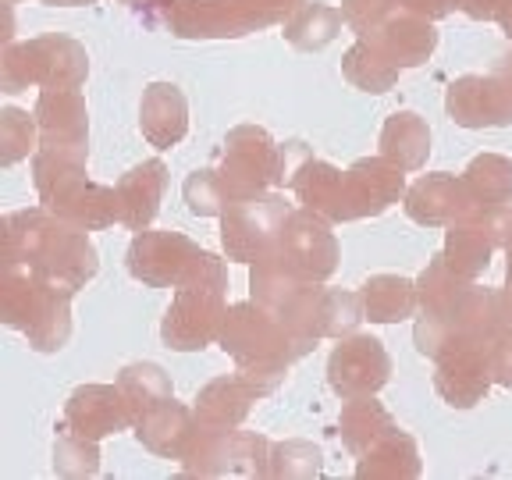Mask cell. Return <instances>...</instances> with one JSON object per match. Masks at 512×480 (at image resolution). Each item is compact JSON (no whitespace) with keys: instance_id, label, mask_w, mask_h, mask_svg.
<instances>
[{"instance_id":"cell-1","label":"cell","mask_w":512,"mask_h":480,"mask_svg":"<svg viewBox=\"0 0 512 480\" xmlns=\"http://www.w3.org/2000/svg\"><path fill=\"white\" fill-rule=\"evenodd\" d=\"M0 267H22L54 288L75 296L100 271L89 232L61 221L47 207L8 214L0 224Z\"/></svg>"},{"instance_id":"cell-2","label":"cell","mask_w":512,"mask_h":480,"mask_svg":"<svg viewBox=\"0 0 512 480\" xmlns=\"http://www.w3.org/2000/svg\"><path fill=\"white\" fill-rule=\"evenodd\" d=\"M86 160L89 153L40 146L32 153V182H36V196L50 214L75 224L82 232H104L121 221L118 189L89 182Z\"/></svg>"},{"instance_id":"cell-3","label":"cell","mask_w":512,"mask_h":480,"mask_svg":"<svg viewBox=\"0 0 512 480\" xmlns=\"http://www.w3.org/2000/svg\"><path fill=\"white\" fill-rule=\"evenodd\" d=\"M217 342L235 360L239 374L249 377L264 399L278 392L288 367L296 360H303V349H299L296 335L271 310H264V306L256 303V299L228 306Z\"/></svg>"},{"instance_id":"cell-4","label":"cell","mask_w":512,"mask_h":480,"mask_svg":"<svg viewBox=\"0 0 512 480\" xmlns=\"http://www.w3.org/2000/svg\"><path fill=\"white\" fill-rule=\"evenodd\" d=\"M0 320L36 352H61L72 338V296L22 267H0Z\"/></svg>"},{"instance_id":"cell-5","label":"cell","mask_w":512,"mask_h":480,"mask_svg":"<svg viewBox=\"0 0 512 480\" xmlns=\"http://www.w3.org/2000/svg\"><path fill=\"white\" fill-rule=\"evenodd\" d=\"M139 15L178 40H239L281 22L267 0H150Z\"/></svg>"},{"instance_id":"cell-6","label":"cell","mask_w":512,"mask_h":480,"mask_svg":"<svg viewBox=\"0 0 512 480\" xmlns=\"http://www.w3.org/2000/svg\"><path fill=\"white\" fill-rule=\"evenodd\" d=\"M128 274L146 288H185V285H221L228 288V267L221 256L200 249L182 232H136L128 242Z\"/></svg>"},{"instance_id":"cell-7","label":"cell","mask_w":512,"mask_h":480,"mask_svg":"<svg viewBox=\"0 0 512 480\" xmlns=\"http://www.w3.org/2000/svg\"><path fill=\"white\" fill-rule=\"evenodd\" d=\"M89 79V54L72 36H36L25 43H4L0 57V89L22 93L29 86L43 89H82Z\"/></svg>"},{"instance_id":"cell-8","label":"cell","mask_w":512,"mask_h":480,"mask_svg":"<svg viewBox=\"0 0 512 480\" xmlns=\"http://www.w3.org/2000/svg\"><path fill=\"white\" fill-rule=\"evenodd\" d=\"M249 296L271 310L274 317L296 335L299 349L313 352L320 342V296H324V281H306L278 264V256H264L249 264Z\"/></svg>"},{"instance_id":"cell-9","label":"cell","mask_w":512,"mask_h":480,"mask_svg":"<svg viewBox=\"0 0 512 480\" xmlns=\"http://www.w3.org/2000/svg\"><path fill=\"white\" fill-rule=\"evenodd\" d=\"M221 182L228 192V203L253 200L267 189L288 185V157L285 143H274L271 132L260 125L232 128L221 143Z\"/></svg>"},{"instance_id":"cell-10","label":"cell","mask_w":512,"mask_h":480,"mask_svg":"<svg viewBox=\"0 0 512 480\" xmlns=\"http://www.w3.org/2000/svg\"><path fill=\"white\" fill-rule=\"evenodd\" d=\"M292 203L278 192H264L253 200H235L221 214V246L235 264H256L274 253L281 224L292 214Z\"/></svg>"},{"instance_id":"cell-11","label":"cell","mask_w":512,"mask_h":480,"mask_svg":"<svg viewBox=\"0 0 512 480\" xmlns=\"http://www.w3.org/2000/svg\"><path fill=\"white\" fill-rule=\"evenodd\" d=\"M267 256H278L281 267H288V271L306 281H328L331 274L338 271L342 249H338V239H335V232H331L328 217L299 207L281 224L278 246Z\"/></svg>"},{"instance_id":"cell-12","label":"cell","mask_w":512,"mask_h":480,"mask_svg":"<svg viewBox=\"0 0 512 480\" xmlns=\"http://www.w3.org/2000/svg\"><path fill=\"white\" fill-rule=\"evenodd\" d=\"M221 285H185L175 288V299H171L168 313H164V324H160V338L164 345L175 352H200L207 345H214L221 338L224 328V303Z\"/></svg>"},{"instance_id":"cell-13","label":"cell","mask_w":512,"mask_h":480,"mask_svg":"<svg viewBox=\"0 0 512 480\" xmlns=\"http://www.w3.org/2000/svg\"><path fill=\"white\" fill-rule=\"evenodd\" d=\"M392 377V356L381 338L374 335H349L338 338L328 360V384L338 399H367L377 395Z\"/></svg>"},{"instance_id":"cell-14","label":"cell","mask_w":512,"mask_h":480,"mask_svg":"<svg viewBox=\"0 0 512 480\" xmlns=\"http://www.w3.org/2000/svg\"><path fill=\"white\" fill-rule=\"evenodd\" d=\"M406 200V171L381 157H360L345 171L342 189V214L345 221H360V217H377L388 207Z\"/></svg>"},{"instance_id":"cell-15","label":"cell","mask_w":512,"mask_h":480,"mask_svg":"<svg viewBox=\"0 0 512 480\" xmlns=\"http://www.w3.org/2000/svg\"><path fill=\"white\" fill-rule=\"evenodd\" d=\"M57 427L89 441H104L111 434L136 427V416L128 409V399L118 384H82L68 395Z\"/></svg>"},{"instance_id":"cell-16","label":"cell","mask_w":512,"mask_h":480,"mask_svg":"<svg viewBox=\"0 0 512 480\" xmlns=\"http://www.w3.org/2000/svg\"><path fill=\"white\" fill-rule=\"evenodd\" d=\"M406 217L424 228H448V224L466 221L473 214H488L480 210V203L473 200V192L466 189L463 175H448V171H434V175L416 178L406 189Z\"/></svg>"},{"instance_id":"cell-17","label":"cell","mask_w":512,"mask_h":480,"mask_svg":"<svg viewBox=\"0 0 512 480\" xmlns=\"http://www.w3.org/2000/svg\"><path fill=\"white\" fill-rule=\"evenodd\" d=\"M445 111L459 128H505L512 125V89L491 75H463L448 86Z\"/></svg>"},{"instance_id":"cell-18","label":"cell","mask_w":512,"mask_h":480,"mask_svg":"<svg viewBox=\"0 0 512 480\" xmlns=\"http://www.w3.org/2000/svg\"><path fill=\"white\" fill-rule=\"evenodd\" d=\"M491 384L495 377H491L488 345H456L434 360V392L452 409H473L484 402Z\"/></svg>"},{"instance_id":"cell-19","label":"cell","mask_w":512,"mask_h":480,"mask_svg":"<svg viewBox=\"0 0 512 480\" xmlns=\"http://www.w3.org/2000/svg\"><path fill=\"white\" fill-rule=\"evenodd\" d=\"M32 114L40 121V146L89 153V111L79 89H43Z\"/></svg>"},{"instance_id":"cell-20","label":"cell","mask_w":512,"mask_h":480,"mask_svg":"<svg viewBox=\"0 0 512 480\" xmlns=\"http://www.w3.org/2000/svg\"><path fill=\"white\" fill-rule=\"evenodd\" d=\"M256 399H264V395L256 392V384L249 377H242L235 370L232 377H217V381L203 384L200 395H196V427L200 431H214V434H232L242 427V420L249 416Z\"/></svg>"},{"instance_id":"cell-21","label":"cell","mask_w":512,"mask_h":480,"mask_svg":"<svg viewBox=\"0 0 512 480\" xmlns=\"http://www.w3.org/2000/svg\"><path fill=\"white\" fill-rule=\"evenodd\" d=\"M139 128L157 150H171L189 132V100L175 82H150L139 100Z\"/></svg>"},{"instance_id":"cell-22","label":"cell","mask_w":512,"mask_h":480,"mask_svg":"<svg viewBox=\"0 0 512 480\" xmlns=\"http://www.w3.org/2000/svg\"><path fill=\"white\" fill-rule=\"evenodd\" d=\"M495 217L498 214H473V217H466V221L448 224L441 253H445L448 267L456 274L477 281L480 274L491 267V256H495V249H498Z\"/></svg>"},{"instance_id":"cell-23","label":"cell","mask_w":512,"mask_h":480,"mask_svg":"<svg viewBox=\"0 0 512 480\" xmlns=\"http://www.w3.org/2000/svg\"><path fill=\"white\" fill-rule=\"evenodd\" d=\"M192 438H196V413L175 399L157 402L136 420V441L160 459H178L182 463Z\"/></svg>"},{"instance_id":"cell-24","label":"cell","mask_w":512,"mask_h":480,"mask_svg":"<svg viewBox=\"0 0 512 480\" xmlns=\"http://www.w3.org/2000/svg\"><path fill=\"white\" fill-rule=\"evenodd\" d=\"M118 210H121V224L132 228V232H143L150 228L153 217L160 210L164 200V189H168V164L164 160H143L128 175L118 178Z\"/></svg>"},{"instance_id":"cell-25","label":"cell","mask_w":512,"mask_h":480,"mask_svg":"<svg viewBox=\"0 0 512 480\" xmlns=\"http://www.w3.org/2000/svg\"><path fill=\"white\" fill-rule=\"evenodd\" d=\"M370 40L392 57L399 68H420L431 61L434 47H438V29L431 18L409 15V11L395 8L384 18V25L377 32H370Z\"/></svg>"},{"instance_id":"cell-26","label":"cell","mask_w":512,"mask_h":480,"mask_svg":"<svg viewBox=\"0 0 512 480\" xmlns=\"http://www.w3.org/2000/svg\"><path fill=\"white\" fill-rule=\"evenodd\" d=\"M288 189L296 192V200L303 203L306 210L313 214L328 217L331 224H345V214H342V189H345V171H338L335 164L328 160H317L310 157L292 171L288 178Z\"/></svg>"},{"instance_id":"cell-27","label":"cell","mask_w":512,"mask_h":480,"mask_svg":"<svg viewBox=\"0 0 512 480\" xmlns=\"http://www.w3.org/2000/svg\"><path fill=\"white\" fill-rule=\"evenodd\" d=\"M424 463H420V448L406 431L395 427L392 434H384L377 445H370L356 463V477L360 480H413L420 477Z\"/></svg>"},{"instance_id":"cell-28","label":"cell","mask_w":512,"mask_h":480,"mask_svg":"<svg viewBox=\"0 0 512 480\" xmlns=\"http://www.w3.org/2000/svg\"><path fill=\"white\" fill-rule=\"evenodd\" d=\"M363 313L370 324H402L420 310V292L416 281L402 274H374L360 285Z\"/></svg>"},{"instance_id":"cell-29","label":"cell","mask_w":512,"mask_h":480,"mask_svg":"<svg viewBox=\"0 0 512 480\" xmlns=\"http://www.w3.org/2000/svg\"><path fill=\"white\" fill-rule=\"evenodd\" d=\"M377 146L402 171H420L427 164V157H431V125L416 111H395L392 118L384 121Z\"/></svg>"},{"instance_id":"cell-30","label":"cell","mask_w":512,"mask_h":480,"mask_svg":"<svg viewBox=\"0 0 512 480\" xmlns=\"http://www.w3.org/2000/svg\"><path fill=\"white\" fill-rule=\"evenodd\" d=\"M395 427H399L395 416L388 413L381 402H374V395H367V399H345L342 416H338L342 445H345V452L356 459H360L370 445H377L384 434H392Z\"/></svg>"},{"instance_id":"cell-31","label":"cell","mask_w":512,"mask_h":480,"mask_svg":"<svg viewBox=\"0 0 512 480\" xmlns=\"http://www.w3.org/2000/svg\"><path fill=\"white\" fill-rule=\"evenodd\" d=\"M345 15L335 4H324V0H306L303 8L292 11L285 18V43L288 47L303 50V54H317V50L331 47L342 32Z\"/></svg>"},{"instance_id":"cell-32","label":"cell","mask_w":512,"mask_h":480,"mask_svg":"<svg viewBox=\"0 0 512 480\" xmlns=\"http://www.w3.org/2000/svg\"><path fill=\"white\" fill-rule=\"evenodd\" d=\"M466 189L488 214H502L512 207V160L502 153H480L463 171Z\"/></svg>"},{"instance_id":"cell-33","label":"cell","mask_w":512,"mask_h":480,"mask_svg":"<svg viewBox=\"0 0 512 480\" xmlns=\"http://www.w3.org/2000/svg\"><path fill=\"white\" fill-rule=\"evenodd\" d=\"M399 64L384 54L370 36H360L342 57V75L352 89H363V93H388V89L399 82Z\"/></svg>"},{"instance_id":"cell-34","label":"cell","mask_w":512,"mask_h":480,"mask_svg":"<svg viewBox=\"0 0 512 480\" xmlns=\"http://www.w3.org/2000/svg\"><path fill=\"white\" fill-rule=\"evenodd\" d=\"M118 388L125 392L128 409H132L136 420L146 409L157 406V402L175 399V384H171L168 370L157 367V363H128V367H121Z\"/></svg>"},{"instance_id":"cell-35","label":"cell","mask_w":512,"mask_h":480,"mask_svg":"<svg viewBox=\"0 0 512 480\" xmlns=\"http://www.w3.org/2000/svg\"><path fill=\"white\" fill-rule=\"evenodd\" d=\"M40 150V121L36 114H25L18 107H4L0 111V164L11 168L18 160H25L29 153Z\"/></svg>"},{"instance_id":"cell-36","label":"cell","mask_w":512,"mask_h":480,"mask_svg":"<svg viewBox=\"0 0 512 480\" xmlns=\"http://www.w3.org/2000/svg\"><path fill=\"white\" fill-rule=\"evenodd\" d=\"M360 320H367L360 292L324 288V296H320V338H349V335H356Z\"/></svg>"},{"instance_id":"cell-37","label":"cell","mask_w":512,"mask_h":480,"mask_svg":"<svg viewBox=\"0 0 512 480\" xmlns=\"http://www.w3.org/2000/svg\"><path fill=\"white\" fill-rule=\"evenodd\" d=\"M54 473L57 477H96L100 473V448H96V441L57 427Z\"/></svg>"},{"instance_id":"cell-38","label":"cell","mask_w":512,"mask_h":480,"mask_svg":"<svg viewBox=\"0 0 512 480\" xmlns=\"http://www.w3.org/2000/svg\"><path fill=\"white\" fill-rule=\"evenodd\" d=\"M324 470V456L320 448L310 441H278L271 445V477H288V480H310L320 477Z\"/></svg>"},{"instance_id":"cell-39","label":"cell","mask_w":512,"mask_h":480,"mask_svg":"<svg viewBox=\"0 0 512 480\" xmlns=\"http://www.w3.org/2000/svg\"><path fill=\"white\" fill-rule=\"evenodd\" d=\"M182 196L189 203V214L196 217H221L228 207V192H224L221 171L217 168H196L182 185Z\"/></svg>"},{"instance_id":"cell-40","label":"cell","mask_w":512,"mask_h":480,"mask_svg":"<svg viewBox=\"0 0 512 480\" xmlns=\"http://www.w3.org/2000/svg\"><path fill=\"white\" fill-rule=\"evenodd\" d=\"M395 11V0H342V15L356 36H370Z\"/></svg>"},{"instance_id":"cell-41","label":"cell","mask_w":512,"mask_h":480,"mask_svg":"<svg viewBox=\"0 0 512 480\" xmlns=\"http://www.w3.org/2000/svg\"><path fill=\"white\" fill-rule=\"evenodd\" d=\"M488 363H491V377H495V384L512 388V324L498 331L495 342L488 345Z\"/></svg>"},{"instance_id":"cell-42","label":"cell","mask_w":512,"mask_h":480,"mask_svg":"<svg viewBox=\"0 0 512 480\" xmlns=\"http://www.w3.org/2000/svg\"><path fill=\"white\" fill-rule=\"evenodd\" d=\"M495 224H498V246L505 249V285H502V296H505V303H509V310H512V207L509 210H502V214L495 217Z\"/></svg>"},{"instance_id":"cell-43","label":"cell","mask_w":512,"mask_h":480,"mask_svg":"<svg viewBox=\"0 0 512 480\" xmlns=\"http://www.w3.org/2000/svg\"><path fill=\"white\" fill-rule=\"evenodd\" d=\"M395 8L409 11V15H420V18H431V22H438V18L452 15V11L459 8V0H395Z\"/></svg>"},{"instance_id":"cell-44","label":"cell","mask_w":512,"mask_h":480,"mask_svg":"<svg viewBox=\"0 0 512 480\" xmlns=\"http://www.w3.org/2000/svg\"><path fill=\"white\" fill-rule=\"evenodd\" d=\"M509 0H459V11L473 22H498Z\"/></svg>"},{"instance_id":"cell-45","label":"cell","mask_w":512,"mask_h":480,"mask_svg":"<svg viewBox=\"0 0 512 480\" xmlns=\"http://www.w3.org/2000/svg\"><path fill=\"white\" fill-rule=\"evenodd\" d=\"M267 4H271V8L281 15V22H285V18L292 15V11H299V8H303L306 0H267Z\"/></svg>"},{"instance_id":"cell-46","label":"cell","mask_w":512,"mask_h":480,"mask_svg":"<svg viewBox=\"0 0 512 480\" xmlns=\"http://www.w3.org/2000/svg\"><path fill=\"white\" fill-rule=\"evenodd\" d=\"M495 75H498V79H502V82H505V86H509V89H512V54H505V57H502V61H498V64H495Z\"/></svg>"},{"instance_id":"cell-47","label":"cell","mask_w":512,"mask_h":480,"mask_svg":"<svg viewBox=\"0 0 512 480\" xmlns=\"http://www.w3.org/2000/svg\"><path fill=\"white\" fill-rule=\"evenodd\" d=\"M47 8H79V4H96V0H43Z\"/></svg>"},{"instance_id":"cell-48","label":"cell","mask_w":512,"mask_h":480,"mask_svg":"<svg viewBox=\"0 0 512 480\" xmlns=\"http://www.w3.org/2000/svg\"><path fill=\"white\" fill-rule=\"evenodd\" d=\"M498 25H502V32L512 40V0H509V8L502 11V18H498Z\"/></svg>"},{"instance_id":"cell-49","label":"cell","mask_w":512,"mask_h":480,"mask_svg":"<svg viewBox=\"0 0 512 480\" xmlns=\"http://www.w3.org/2000/svg\"><path fill=\"white\" fill-rule=\"evenodd\" d=\"M121 4H128V8H143V4H150V0H121Z\"/></svg>"}]
</instances>
